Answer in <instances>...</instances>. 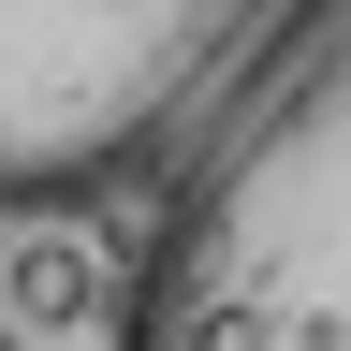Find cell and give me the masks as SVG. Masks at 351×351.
I'll return each mask as SVG.
<instances>
[{
    "label": "cell",
    "mask_w": 351,
    "mask_h": 351,
    "mask_svg": "<svg viewBox=\"0 0 351 351\" xmlns=\"http://www.w3.org/2000/svg\"><path fill=\"white\" fill-rule=\"evenodd\" d=\"M15 307L29 322H88V307H103V263L73 234H15Z\"/></svg>",
    "instance_id": "3"
},
{
    "label": "cell",
    "mask_w": 351,
    "mask_h": 351,
    "mask_svg": "<svg viewBox=\"0 0 351 351\" xmlns=\"http://www.w3.org/2000/svg\"><path fill=\"white\" fill-rule=\"evenodd\" d=\"M117 351H351V0H307L249 103L161 176Z\"/></svg>",
    "instance_id": "1"
},
{
    "label": "cell",
    "mask_w": 351,
    "mask_h": 351,
    "mask_svg": "<svg viewBox=\"0 0 351 351\" xmlns=\"http://www.w3.org/2000/svg\"><path fill=\"white\" fill-rule=\"evenodd\" d=\"M307 0H0V219H73L176 176Z\"/></svg>",
    "instance_id": "2"
}]
</instances>
